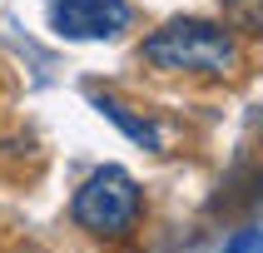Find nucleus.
<instances>
[{"mask_svg":"<svg viewBox=\"0 0 263 253\" xmlns=\"http://www.w3.org/2000/svg\"><path fill=\"white\" fill-rule=\"evenodd\" d=\"M70 213L89 238H129L139 213H144V193L119 164H104L74 189Z\"/></svg>","mask_w":263,"mask_h":253,"instance_id":"2","label":"nucleus"},{"mask_svg":"<svg viewBox=\"0 0 263 253\" xmlns=\"http://www.w3.org/2000/svg\"><path fill=\"white\" fill-rule=\"evenodd\" d=\"M139 60L159 74H204V80H234L243 70V45L229 25L179 15L149 30L139 45Z\"/></svg>","mask_w":263,"mask_h":253,"instance_id":"1","label":"nucleus"},{"mask_svg":"<svg viewBox=\"0 0 263 253\" xmlns=\"http://www.w3.org/2000/svg\"><path fill=\"white\" fill-rule=\"evenodd\" d=\"M89 104H95V109H100V114L109 119V124H119V129L129 134V139H134L139 149H149V154H159V149H164L159 124H154V119H144V114H134V109H129L124 100H115V94H100V89H89Z\"/></svg>","mask_w":263,"mask_h":253,"instance_id":"4","label":"nucleus"},{"mask_svg":"<svg viewBox=\"0 0 263 253\" xmlns=\"http://www.w3.org/2000/svg\"><path fill=\"white\" fill-rule=\"evenodd\" d=\"M134 25L129 0H55L50 5V30L65 40H115Z\"/></svg>","mask_w":263,"mask_h":253,"instance_id":"3","label":"nucleus"},{"mask_svg":"<svg viewBox=\"0 0 263 253\" xmlns=\"http://www.w3.org/2000/svg\"><path fill=\"white\" fill-rule=\"evenodd\" d=\"M223 25L234 35H263V0H223Z\"/></svg>","mask_w":263,"mask_h":253,"instance_id":"5","label":"nucleus"}]
</instances>
